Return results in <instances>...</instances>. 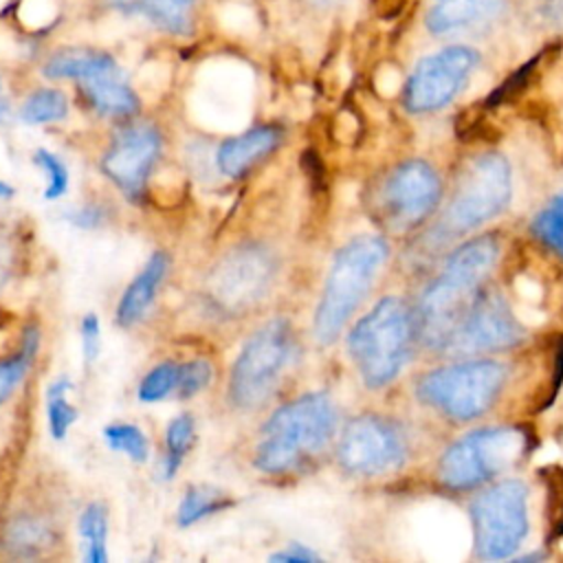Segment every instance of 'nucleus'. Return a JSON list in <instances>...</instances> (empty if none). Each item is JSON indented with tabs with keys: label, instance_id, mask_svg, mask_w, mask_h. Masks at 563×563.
<instances>
[{
	"label": "nucleus",
	"instance_id": "nucleus-1",
	"mask_svg": "<svg viewBox=\"0 0 563 563\" xmlns=\"http://www.w3.org/2000/svg\"><path fill=\"white\" fill-rule=\"evenodd\" d=\"M334 429L336 409L330 396L323 391L303 394L292 402L282 405L266 420L253 464L262 473H288L325 449Z\"/></svg>",
	"mask_w": 563,
	"mask_h": 563
},
{
	"label": "nucleus",
	"instance_id": "nucleus-2",
	"mask_svg": "<svg viewBox=\"0 0 563 563\" xmlns=\"http://www.w3.org/2000/svg\"><path fill=\"white\" fill-rule=\"evenodd\" d=\"M387 253V242L378 235H356L336 251L314 312V336L319 343L328 345L341 334L352 312L365 299Z\"/></svg>",
	"mask_w": 563,
	"mask_h": 563
},
{
	"label": "nucleus",
	"instance_id": "nucleus-3",
	"mask_svg": "<svg viewBox=\"0 0 563 563\" xmlns=\"http://www.w3.org/2000/svg\"><path fill=\"white\" fill-rule=\"evenodd\" d=\"M413 332V314L398 297H383L356 321L347 336V350L369 389H378L400 374Z\"/></svg>",
	"mask_w": 563,
	"mask_h": 563
},
{
	"label": "nucleus",
	"instance_id": "nucleus-4",
	"mask_svg": "<svg viewBox=\"0 0 563 563\" xmlns=\"http://www.w3.org/2000/svg\"><path fill=\"white\" fill-rule=\"evenodd\" d=\"M508 378L506 365L493 358L462 361L435 367L418 378L420 402L451 420H473L490 409Z\"/></svg>",
	"mask_w": 563,
	"mask_h": 563
},
{
	"label": "nucleus",
	"instance_id": "nucleus-5",
	"mask_svg": "<svg viewBox=\"0 0 563 563\" xmlns=\"http://www.w3.org/2000/svg\"><path fill=\"white\" fill-rule=\"evenodd\" d=\"M523 427H486L453 442L438 462V479L451 490L475 488L515 466L528 451Z\"/></svg>",
	"mask_w": 563,
	"mask_h": 563
},
{
	"label": "nucleus",
	"instance_id": "nucleus-6",
	"mask_svg": "<svg viewBox=\"0 0 563 563\" xmlns=\"http://www.w3.org/2000/svg\"><path fill=\"white\" fill-rule=\"evenodd\" d=\"M295 354V334L288 319L277 317L257 328L233 361L229 400L238 409H257L275 391L282 372Z\"/></svg>",
	"mask_w": 563,
	"mask_h": 563
},
{
	"label": "nucleus",
	"instance_id": "nucleus-7",
	"mask_svg": "<svg viewBox=\"0 0 563 563\" xmlns=\"http://www.w3.org/2000/svg\"><path fill=\"white\" fill-rule=\"evenodd\" d=\"M510 167L501 154L471 158L455 178L440 231L464 233L501 213L510 200Z\"/></svg>",
	"mask_w": 563,
	"mask_h": 563
},
{
	"label": "nucleus",
	"instance_id": "nucleus-8",
	"mask_svg": "<svg viewBox=\"0 0 563 563\" xmlns=\"http://www.w3.org/2000/svg\"><path fill=\"white\" fill-rule=\"evenodd\" d=\"M526 495L521 482L506 479L473 499V541L479 559H504L519 548L528 532Z\"/></svg>",
	"mask_w": 563,
	"mask_h": 563
},
{
	"label": "nucleus",
	"instance_id": "nucleus-9",
	"mask_svg": "<svg viewBox=\"0 0 563 563\" xmlns=\"http://www.w3.org/2000/svg\"><path fill=\"white\" fill-rule=\"evenodd\" d=\"M275 268V257L266 246H235L213 266L207 279V299L218 312L238 317L266 295Z\"/></svg>",
	"mask_w": 563,
	"mask_h": 563
},
{
	"label": "nucleus",
	"instance_id": "nucleus-10",
	"mask_svg": "<svg viewBox=\"0 0 563 563\" xmlns=\"http://www.w3.org/2000/svg\"><path fill=\"white\" fill-rule=\"evenodd\" d=\"M336 457L352 475H383L405 462L407 440L396 422L365 413L345 424Z\"/></svg>",
	"mask_w": 563,
	"mask_h": 563
},
{
	"label": "nucleus",
	"instance_id": "nucleus-11",
	"mask_svg": "<svg viewBox=\"0 0 563 563\" xmlns=\"http://www.w3.org/2000/svg\"><path fill=\"white\" fill-rule=\"evenodd\" d=\"M479 64V53L468 46H446L420 59L409 75L402 103L409 112H433L451 103Z\"/></svg>",
	"mask_w": 563,
	"mask_h": 563
},
{
	"label": "nucleus",
	"instance_id": "nucleus-12",
	"mask_svg": "<svg viewBox=\"0 0 563 563\" xmlns=\"http://www.w3.org/2000/svg\"><path fill=\"white\" fill-rule=\"evenodd\" d=\"M440 191V178L427 161H405L380 189V216L394 231L416 229L433 213Z\"/></svg>",
	"mask_w": 563,
	"mask_h": 563
},
{
	"label": "nucleus",
	"instance_id": "nucleus-13",
	"mask_svg": "<svg viewBox=\"0 0 563 563\" xmlns=\"http://www.w3.org/2000/svg\"><path fill=\"white\" fill-rule=\"evenodd\" d=\"M526 339V330L512 314L506 297L493 288H479L466 308L453 341L451 352H486L515 347Z\"/></svg>",
	"mask_w": 563,
	"mask_h": 563
},
{
	"label": "nucleus",
	"instance_id": "nucleus-14",
	"mask_svg": "<svg viewBox=\"0 0 563 563\" xmlns=\"http://www.w3.org/2000/svg\"><path fill=\"white\" fill-rule=\"evenodd\" d=\"M161 145V132L152 123L125 125L103 154L101 169L128 198L136 200L145 191Z\"/></svg>",
	"mask_w": 563,
	"mask_h": 563
},
{
	"label": "nucleus",
	"instance_id": "nucleus-15",
	"mask_svg": "<svg viewBox=\"0 0 563 563\" xmlns=\"http://www.w3.org/2000/svg\"><path fill=\"white\" fill-rule=\"evenodd\" d=\"M506 0H431L424 22L435 37L475 33L504 13Z\"/></svg>",
	"mask_w": 563,
	"mask_h": 563
},
{
	"label": "nucleus",
	"instance_id": "nucleus-16",
	"mask_svg": "<svg viewBox=\"0 0 563 563\" xmlns=\"http://www.w3.org/2000/svg\"><path fill=\"white\" fill-rule=\"evenodd\" d=\"M284 130L279 125H257L240 136L224 141L216 154L220 172L229 178L244 176L257 161L279 147Z\"/></svg>",
	"mask_w": 563,
	"mask_h": 563
},
{
	"label": "nucleus",
	"instance_id": "nucleus-17",
	"mask_svg": "<svg viewBox=\"0 0 563 563\" xmlns=\"http://www.w3.org/2000/svg\"><path fill=\"white\" fill-rule=\"evenodd\" d=\"M497 257H499L497 238L493 233H484L457 246L446 257L440 275L466 288H482V282L493 271Z\"/></svg>",
	"mask_w": 563,
	"mask_h": 563
},
{
	"label": "nucleus",
	"instance_id": "nucleus-18",
	"mask_svg": "<svg viewBox=\"0 0 563 563\" xmlns=\"http://www.w3.org/2000/svg\"><path fill=\"white\" fill-rule=\"evenodd\" d=\"M169 266V257L163 251H156L150 255L147 264L143 266V271L130 282V286L125 288L119 308H117V321L123 328L134 325L145 310L150 308V303L154 301V295L167 273Z\"/></svg>",
	"mask_w": 563,
	"mask_h": 563
},
{
	"label": "nucleus",
	"instance_id": "nucleus-19",
	"mask_svg": "<svg viewBox=\"0 0 563 563\" xmlns=\"http://www.w3.org/2000/svg\"><path fill=\"white\" fill-rule=\"evenodd\" d=\"M198 0H110L117 11L141 15L172 35H189Z\"/></svg>",
	"mask_w": 563,
	"mask_h": 563
},
{
	"label": "nucleus",
	"instance_id": "nucleus-20",
	"mask_svg": "<svg viewBox=\"0 0 563 563\" xmlns=\"http://www.w3.org/2000/svg\"><path fill=\"white\" fill-rule=\"evenodd\" d=\"M119 68L114 57L97 48H62L51 55L42 68L48 79H92Z\"/></svg>",
	"mask_w": 563,
	"mask_h": 563
},
{
	"label": "nucleus",
	"instance_id": "nucleus-21",
	"mask_svg": "<svg viewBox=\"0 0 563 563\" xmlns=\"http://www.w3.org/2000/svg\"><path fill=\"white\" fill-rule=\"evenodd\" d=\"M84 92L90 106L106 117H128L139 110V99L134 90L125 84L119 68L86 79Z\"/></svg>",
	"mask_w": 563,
	"mask_h": 563
},
{
	"label": "nucleus",
	"instance_id": "nucleus-22",
	"mask_svg": "<svg viewBox=\"0 0 563 563\" xmlns=\"http://www.w3.org/2000/svg\"><path fill=\"white\" fill-rule=\"evenodd\" d=\"M0 543L13 556H35L55 543V528L40 515L22 512L7 521Z\"/></svg>",
	"mask_w": 563,
	"mask_h": 563
},
{
	"label": "nucleus",
	"instance_id": "nucleus-23",
	"mask_svg": "<svg viewBox=\"0 0 563 563\" xmlns=\"http://www.w3.org/2000/svg\"><path fill=\"white\" fill-rule=\"evenodd\" d=\"M235 501L222 493L216 486L209 484H194L185 490L180 504H178V512H176V521L180 528H187L196 521H200L202 517H209L218 510H227L231 508Z\"/></svg>",
	"mask_w": 563,
	"mask_h": 563
},
{
	"label": "nucleus",
	"instance_id": "nucleus-24",
	"mask_svg": "<svg viewBox=\"0 0 563 563\" xmlns=\"http://www.w3.org/2000/svg\"><path fill=\"white\" fill-rule=\"evenodd\" d=\"M37 347H40V330L37 325H29L22 334V343L18 352L0 361V405L13 394L18 383L26 376L31 363L35 361Z\"/></svg>",
	"mask_w": 563,
	"mask_h": 563
},
{
	"label": "nucleus",
	"instance_id": "nucleus-25",
	"mask_svg": "<svg viewBox=\"0 0 563 563\" xmlns=\"http://www.w3.org/2000/svg\"><path fill=\"white\" fill-rule=\"evenodd\" d=\"M196 440V422L191 413L176 416L165 431V457H163V477L172 479L183 464V457L189 453Z\"/></svg>",
	"mask_w": 563,
	"mask_h": 563
},
{
	"label": "nucleus",
	"instance_id": "nucleus-26",
	"mask_svg": "<svg viewBox=\"0 0 563 563\" xmlns=\"http://www.w3.org/2000/svg\"><path fill=\"white\" fill-rule=\"evenodd\" d=\"M79 537L86 541V561L88 563H106V537H108V510L103 504L92 501L88 504L77 523Z\"/></svg>",
	"mask_w": 563,
	"mask_h": 563
},
{
	"label": "nucleus",
	"instance_id": "nucleus-27",
	"mask_svg": "<svg viewBox=\"0 0 563 563\" xmlns=\"http://www.w3.org/2000/svg\"><path fill=\"white\" fill-rule=\"evenodd\" d=\"M73 389L70 378H57L46 389V416L48 429L55 440H64L73 422L77 420V409L68 402V391Z\"/></svg>",
	"mask_w": 563,
	"mask_h": 563
},
{
	"label": "nucleus",
	"instance_id": "nucleus-28",
	"mask_svg": "<svg viewBox=\"0 0 563 563\" xmlns=\"http://www.w3.org/2000/svg\"><path fill=\"white\" fill-rule=\"evenodd\" d=\"M68 114V101L62 90L55 88H40L33 95L26 97V101L20 108V119L40 125V123H51L59 121Z\"/></svg>",
	"mask_w": 563,
	"mask_h": 563
},
{
	"label": "nucleus",
	"instance_id": "nucleus-29",
	"mask_svg": "<svg viewBox=\"0 0 563 563\" xmlns=\"http://www.w3.org/2000/svg\"><path fill=\"white\" fill-rule=\"evenodd\" d=\"M532 233L563 257V191L556 194L534 218Z\"/></svg>",
	"mask_w": 563,
	"mask_h": 563
},
{
	"label": "nucleus",
	"instance_id": "nucleus-30",
	"mask_svg": "<svg viewBox=\"0 0 563 563\" xmlns=\"http://www.w3.org/2000/svg\"><path fill=\"white\" fill-rule=\"evenodd\" d=\"M103 438L112 451L125 453L130 460H134L139 464H143L150 455L147 438L136 424H121V422L108 424L103 429Z\"/></svg>",
	"mask_w": 563,
	"mask_h": 563
},
{
	"label": "nucleus",
	"instance_id": "nucleus-31",
	"mask_svg": "<svg viewBox=\"0 0 563 563\" xmlns=\"http://www.w3.org/2000/svg\"><path fill=\"white\" fill-rule=\"evenodd\" d=\"M178 380H180V365L174 361H163L143 376L139 385V400L158 402L167 394L178 389Z\"/></svg>",
	"mask_w": 563,
	"mask_h": 563
},
{
	"label": "nucleus",
	"instance_id": "nucleus-32",
	"mask_svg": "<svg viewBox=\"0 0 563 563\" xmlns=\"http://www.w3.org/2000/svg\"><path fill=\"white\" fill-rule=\"evenodd\" d=\"M541 475L548 490V523H550L548 541L554 543L563 537V468L548 466L541 471Z\"/></svg>",
	"mask_w": 563,
	"mask_h": 563
},
{
	"label": "nucleus",
	"instance_id": "nucleus-33",
	"mask_svg": "<svg viewBox=\"0 0 563 563\" xmlns=\"http://www.w3.org/2000/svg\"><path fill=\"white\" fill-rule=\"evenodd\" d=\"M33 163L46 174V178H48V185H46V189H44V198L46 200H55V198H59V196H64L66 194V189H68V169H66V165L62 163V158H57L53 152H48V150H35V154H33Z\"/></svg>",
	"mask_w": 563,
	"mask_h": 563
},
{
	"label": "nucleus",
	"instance_id": "nucleus-34",
	"mask_svg": "<svg viewBox=\"0 0 563 563\" xmlns=\"http://www.w3.org/2000/svg\"><path fill=\"white\" fill-rule=\"evenodd\" d=\"M213 378V367L205 358H194L180 365V380H178V398H191L209 387Z\"/></svg>",
	"mask_w": 563,
	"mask_h": 563
},
{
	"label": "nucleus",
	"instance_id": "nucleus-35",
	"mask_svg": "<svg viewBox=\"0 0 563 563\" xmlns=\"http://www.w3.org/2000/svg\"><path fill=\"white\" fill-rule=\"evenodd\" d=\"M539 59H541V55L532 57L530 62H526L523 66H519L512 75H508L506 81L499 84V86L488 95L486 106L493 108V106H499V103H504V101H510L515 95H519V92L523 90V86L530 81V77L534 75Z\"/></svg>",
	"mask_w": 563,
	"mask_h": 563
},
{
	"label": "nucleus",
	"instance_id": "nucleus-36",
	"mask_svg": "<svg viewBox=\"0 0 563 563\" xmlns=\"http://www.w3.org/2000/svg\"><path fill=\"white\" fill-rule=\"evenodd\" d=\"M79 332H81L84 358L90 363V361L97 358L99 347H101V323H99V317H97L95 312H88V314L81 319Z\"/></svg>",
	"mask_w": 563,
	"mask_h": 563
},
{
	"label": "nucleus",
	"instance_id": "nucleus-37",
	"mask_svg": "<svg viewBox=\"0 0 563 563\" xmlns=\"http://www.w3.org/2000/svg\"><path fill=\"white\" fill-rule=\"evenodd\" d=\"M66 220H68L73 227H79V229H97V227L103 224L106 211H103L99 205H86V207H81V209L68 211V213H66Z\"/></svg>",
	"mask_w": 563,
	"mask_h": 563
},
{
	"label": "nucleus",
	"instance_id": "nucleus-38",
	"mask_svg": "<svg viewBox=\"0 0 563 563\" xmlns=\"http://www.w3.org/2000/svg\"><path fill=\"white\" fill-rule=\"evenodd\" d=\"M271 561H290V563H308V561H319V556L308 550L306 545L301 543H290L286 550L277 552V554H271Z\"/></svg>",
	"mask_w": 563,
	"mask_h": 563
},
{
	"label": "nucleus",
	"instance_id": "nucleus-39",
	"mask_svg": "<svg viewBox=\"0 0 563 563\" xmlns=\"http://www.w3.org/2000/svg\"><path fill=\"white\" fill-rule=\"evenodd\" d=\"M9 271H11V249L0 242V288L9 279Z\"/></svg>",
	"mask_w": 563,
	"mask_h": 563
},
{
	"label": "nucleus",
	"instance_id": "nucleus-40",
	"mask_svg": "<svg viewBox=\"0 0 563 563\" xmlns=\"http://www.w3.org/2000/svg\"><path fill=\"white\" fill-rule=\"evenodd\" d=\"M543 15L552 22H563V0H548Z\"/></svg>",
	"mask_w": 563,
	"mask_h": 563
},
{
	"label": "nucleus",
	"instance_id": "nucleus-41",
	"mask_svg": "<svg viewBox=\"0 0 563 563\" xmlns=\"http://www.w3.org/2000/svg\"><path fill=\"white\" fill-rule=\"evenodd\" d=\"M13 194H15V187H13V185H9L7 180H2V178H0V198H2V200H7V198H11Z\"/></svg>",
	"mask_w": 563,
	"mask_h": 563
},
{
	"label": "nucleus",
	"instance_id": "nucleus-42",
	"mask_svg": "<svg viewBox=\"0 0 563 563\" xmlns=\"http://www.w3.org/2000/svg\"><path fill=\"white\" fill-rule=\"evenodd\" d=\"M7 117H11V110H9V106L4 101H0V123H4Z\"/></svg>",
	"mask_w": 563,
	"mask_h": 563
},
{
	"label": "nucleus",
	"instance_id": "nucleus-43",
	"mask_svg": "<svg viewBox=\"0 0 563 563\" xmlns=\"http://www.w3.org/2000/svg\"><path fill=\"white\" fill-rule=\"evenodd\" d=\"M312 2H317V4H332V2H339V0H312Z\"/></svg>",
	"mask_w": 563,
	"mask_h": 563
}]
</instances>
